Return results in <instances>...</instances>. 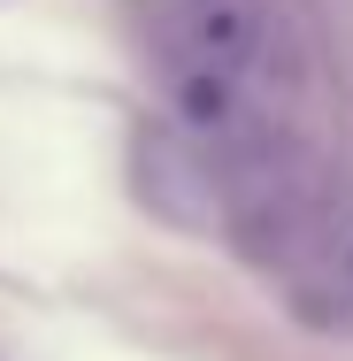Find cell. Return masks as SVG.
<instances>
[{"label":"cell","mask_w":353,"mask_h":361,"mask_svg":"<svg viewBox=\"0 0 353 361\" xmlns=\"http://www.w3.org/2000/svg\"><path fill=\"white\" fill-rule=\"evenodd\" d=\"M177 116H185L200 139L230 146L238 131H246V92H238V77H230V70L185 62V70H177Z\"/></svg>","instance_id":"cell-2"},{"label":"cell","mask_w":353,"mask_h":361,"mask_svg":"<svg viewBox=\"0 0 353 361\" xmlns=\"http://www.w3.org/2000/svg\"><path fill=\"white\" fill-rule=\"evenodd\" d=\"M261 47V0H185V54L208 70H246Z\"/></svg>","instance_id":"cell-1"},{"label":"cell","mask_w":353,"mask_h":361,"mask_svg":"<svg viewBox=\"0 0 353 361\" xmlns=\"http://www.w3.org/2000/svg\"><path fill=\"white\" fill-rule=\"evenodd\" d=\"M139 169H154V177H146V192H154V200H161L177 223H208L215 177H192V161H185L169 139H146V146H139Z\"/></svg>","instance_id":"cell-3"},{"label":"cell","mask_w":353,"mask_h":361,"mask_svg":"<svg viewBox=\"0 0 353 361\" xmlns=\"http://www.w3.org/2000/svg\"><path fill=\"white\" fill-rule=\"evenodd\" d=\"M323 300H338V315L353 323V238L338 246V262H330V285H323Z\"/></svg>","instance_id":"cell-4"}]
</instances>
